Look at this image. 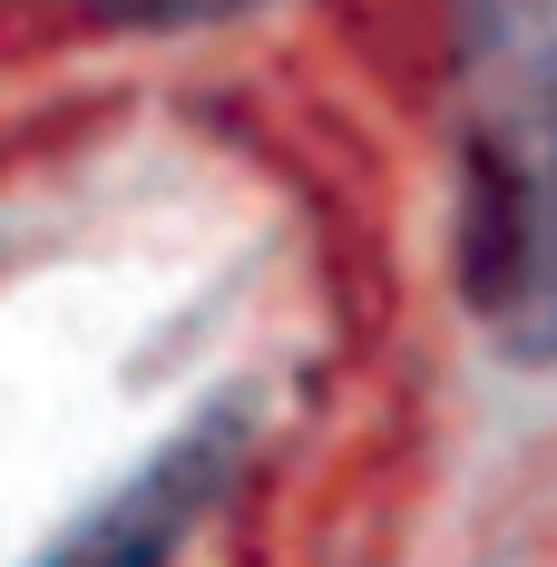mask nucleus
Segmentation results:
<instances>
[{
    "label": "nucleus",
    "instance_id": "1",
    "mask_svg": "<svg viewBox=\"0 0 557 567\" xmlns=\"http://www.w3.org/2000/svg\"><path fill=\"white\" fill-rule=\"evenodd\" d=\"M460 293L518 362H557V0H450Z\"/></svg>",
    "mask_w": 557,
    "mask_h": 567
},
{
    "label": "nucleus",
    "instance_id": "2",
    "mask_svg": "<svg viewBox=\"0 0 557 567\" xmlns=\"http://www.w3.org/2000/svg\"><path fill=\"white\" fill-rule=\"evenodd\" d=\"M235 451H245V421H235V411L186 421L167 451L137 460L89 518H69L30 567H167L176 548H186V528L216 509V489L235 480Z\"/></svg>",
    "mask_w": 557,
    "mask_h": 567
}]
</instances>
